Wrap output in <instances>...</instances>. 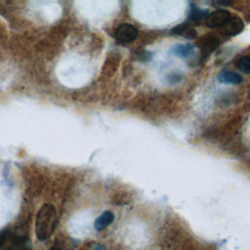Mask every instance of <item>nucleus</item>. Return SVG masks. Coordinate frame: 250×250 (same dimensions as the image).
I'll return each instance as SVG.
<instances>
[{
	"label": "nucleus",
	"mask_w": 250,
	"mask_h": 250,
	"mask_svg": "<svg viewBox=\"0 0 250 250\" xmlns=\"http://www.w3.org/2000/svg\"><path fill=\"white\" fill-rule=\"evenodd\" d=\"M57 221V211L52 204L43 205L35 218V234L36 237L43 241L48 239L56 226Z\"/></svg>",
	"instance_id": "1"
},
{
	"label": "nucleus",
	"mask_w": 250,
	"mask_h": 250,
	"mask_svg": "<svg viewBox=\"0 0 250 250\" xmlns=\"http://www.w3.org/2000/svg\"><path fill=\"white\" fill-rule=\"evenodd\" d=\"M139 34L138 29L130 23L120 24L114 33L115 39L120 43H129L134 41Z\"/></svg>",
	"instance_id": "2"
},
{
	"label": "nucleus",
	"mask_w": 250,
	"mask_h": 250,
	"mask_svg": "<svg viewBox=\"0 0 250 250\" xmlns=\"http://www.w3.org/2000/svg\"><path fill=\"white\" fill-rule=\"evenodd\" d=\"M231 18V15L229 11L220 9L217 10L213 13H211L207 19H206V25L210 28H215V27H221L223 26L229 19Z\"/></svg>",
	"instance_id": "3"
},
{
	"label": "nucleus",
	"mask_w": 250,
	"mask_h": 250,
	"mask_svg": "<svg viewBox=\"0 0 250 250\" xmlns=\"http://www.w3.org/2000/svg\"><path fill=\"white\" fill-rule=\"evenodd\" d=\"M244 29V23L238 17H231L223 26L220 27L222 34L226 36H235Z\"/></svg>",
	"instance_id": "4"
},
{
	"label": "nucleus",
	"mask_w": 250,
	"mask_h": 250,
	"mask_svg": "<svg viewBox=\"0 0 250 250\" xmlns=\"http://www.w3.org/2000/svg\"><path fill=\"white\" fill-rule=\"evenodd\" d=\"M198 46L201 50V55L203 58L208 57L213 51L217 49L220 44L219 39L213 35H205L201 37L198 41Z\"/></svg>",
	"instance_id": "5"
},
{
	"label": "nucleus",
	"mask_w": 250,
	"mask_h": 250,
	"mask_svg": "<svg viewBox=\"0 0 250 250\" xmlns=\"http://www.w3.org/2000/svg\"><path fill=\"white\" fill-rule=\"evenodd\" d=\"M114 220V215L110 211H104L95 221V229L99 231L107 228Z\"/></svg>",
	"instance_id": "6"
},
{
	"label": "nucleus",
	"mask_w": 250,
	"mask_h": 250,
	"mask_svg": "<svg viewBox=\"0 0 250 250\" xmlns=\"http://www.w3.org/2000/svg\"><path fill=\"white\" fill-rule=\"evenodd\" d=\"M218 80L225 84H240L242 82V77L236 72L225 70L218 75Z\"/></svg>",
	"instance_id": "7"
},
{
	"label": "nucleus",
	"mask_w": 250,
	"mask_h": 250,
	"mask_svg": "<svg viewBox=\"0 0 250 250\" xmlns=\"http://www.w3.org/2000/svg\"><path fill=\"white\" fill-rule=\"evenodd\" d=\"M6 250H31V242L26 236H18Z\"/></svg>",
	"instance_id": "8"
},
{
	"label": "nucleus",
	"mask_w": 250,
	"mask_h": 250,
	"mask_svg": "<svg viewBox=\"0 0 250 250\" xmlns=\"http://www.w3.org/2000/svg\"><path fill=\"white\" fill-rule=\"evenodd\" d=\"M193 49L194 47L191 44H178L172 48V53L177 57L187 58L192 53Z\"/></svg>",
	"instance_id": "9"
},
{
	"label": "nucleus",
	"mask_w": 250,
	"mask_h": 250,
	"mask_svg": "<svg viewBox=\"0 0 250 250\" xmlns=\"http://www.w3.org/2000/svg\"><path fill=\"white\" fill-rule=\"evenodd\" d=\"M207 11L206 10H202L200 8H198L197 6H195L194 4L190 5V11H189V19L191 21H198L201 20L203 17H205L207 15Z\"/></svg>",
	"instance_id": "10"
},
{
	"label": "nucleus",
	"mask_w": 250,
	"mask_h": 250,
	"mask_svg": "<svg viewBox=\"0 0 250 250\" xmlns=\"http://www.w3.org/2000/svg\"><path fill=\"white\" fill-rule=\"evenodd\" d=\"M237 67L244 73H250V58L242 57L237 62Z\"/></svg>",
	"instance_id": "11"
},
{
	"label": "nucleus",
	"mask_w": 250,
	"mask_h": 250,
	"mask_svg": "<svg viewBox=\"0 0 250 250\" xmlns=\"http://www.w3.org/2000/svg\"><path fill=\"white\" fill-rule=\"evenodd\" d=\"M183 79V75L179 72H171L167 76V81L171 84H176L179 83Z\"/></svg>",
	"instance_id": "12"
},
{
	"label": "nucleus",
	"mask_w": 250,
	"mask_h": 250,
	"mask_svg": "<svg viewBox=\"0 0 250 250\" xmlns=\"http://www.w3.org/2000/svg\"><path fill=\"white\" fill-rule=\"evenodd\" d=\"M188 27V23H187V22H183V23H181V24L177 25L176 27H174V28L171 30V33H172V34L182 35V34H183V32H184Z\"/></svg>",
	"instance_id": "13"
},
{
	"label": "nucleus",
	"mask_w": 250,
	"mask_h": 250,
	"mask_svg": "<svg viewBox=\"0 0 250 250\" xmlns=\"http://www.w3.org/2000/svg\"><path fill=\"white\" fill-rule=\"evenodd\" d=\"M184 37L188 38V39H195L197 37V33L195 31V29L188 27L182 34Z\"/></svg>",
	"instance_id": "14"
},
{
	"label": "nucleus",
	"mask_w": 250,
	"mask_h": 250,
	"mask_svg": "<svg viewBox=\"0 0 250 250\" xmlns=\"http://www.w3.org/2000/svg\"><path fill=\"white\" fill-rule=\"evenodd\" d=\"M9 233H10V230L8 229H5L3 230L0 231V248L4 245V243L6 242L7 238L9 237Z\"/></svg>",
	"instance_id": "15"
},
{
	"label": "nucleus",
	"mask_w": 250,
	"mask_h": 250,
	"mask_svg": "<svg viewBox=\"0 0 250 250\" xmlns=\"http://www.w3.org/2000/svg\"><path fill=\"white\" fill-rule=\"evenodd\" d=\"M139 57H140V60H142V61H147L150 58V55L147 52H142L139 55Z\"/></svg>",
	"instance_id": "16"
},
{
	"label": "nucleus",
	"mask_w": 250,
	"mask_h": 250,
	"mask_svg": "<svg viewBox=\"0 0 250 250\" xmlns=\"http://www.w3.org/2000/svg\"><path fill=\"white\" fill-rule=\"evenodd\" d=\"M91 250H105V248H104V246L98 244V245H95Z\"/></svg>",
	"instance_id": "17"
},
{
	"label": "nucleus",
	"mask_w": 250,
	"mask_h": 250,
	"mask_svg": "<svg viewBox=\"0 0 250 250\" xmlns=\"http://www.w3.org/2000/svg\"><path fill=\"white\" fill-rule=\"evenodd\" d=\"M50 250H61V249L58 247H52V248H50Z\"/></svg>",
	"instance_id": "18"
}]
</instances>
